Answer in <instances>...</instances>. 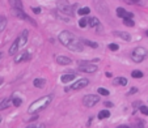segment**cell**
I'll list each match as a JSON object with an SVG mask.
<instances>
[{
    "label": "cell",
    "instance_id": "6da1fadb",
    "mask_svg": "<svg viewBox=\"0 0 148 128\" xmlns=\"http://www.w3.org/2000/svg\"><path fill=\"white\" fill-rule=\"evenodd\" d=\"M59 42L62 43L64 47H67L68 50H71V51L81 52L84 50L83 41L68 30H63L59 34Z\"/></svg>",
    "mask_w": 148,
    "mask_h": 128
},
{
    "label": "cell",
    "instance_id": "7a4b0ae2",
    "mask_svg": "<svg viewBox=\"0 0 148 128\" xmlns=\"http://www.w3.org/2000/svg\"><path fill=\"white\" fill-rule=\"evenodd\" d=\"M51 101H53V95H45V97L40 98V99L34 101L33 103L29 106L28 109V113L29 114H37L40 113L41 110L46 109L50 103H51Z\"/></svg>",
    "mask_w": 148,
    "mask_h": 128
},
{
    "label": "cell",
    "instance_id": "3957f363",
    "mask_svg": "<svg viewBox=\"0 0 148 128\" xmlns=\"http://www.w3.org/2000/svg\"><path fill=\"white\" fill-rule=\"evenodd\" d=\"M28 34H29V31L28 30H24L21 34H20L17 38L15 39V42L12 43V46L9 47V55H12V56H15L17 52L20 51V50L22 49L25 46V43H26V41H28Z\"/></svg>",
    "mask_w": 148,
    "mask_h": 128
},
{
    "label": "cell",
    "instance_id": "277c9868",
    "mask_svg": "<svg viewBox=\"0 0 148 128\" xmlns=\"http://www.w3.org/2000/svg\"><path fill=\"white\" fill-rule=\"evenodd\" d=\"M77 8V4L75 5H71V4H68L67 0H58V9L59 12L63 13V15H67L70 17L75 16V9Z\"/></svg>",
    "mask_w": 148,
    "mask_h": 128
},
{
    "label": "cell",
    "instance_id": "5b68a950",
    "mask_svg": "<svg viewBox=\"0 0 148 128\" xmlns=\"http://www.w3.org/2000/svg\"><path fill=\"white\" fill-rule=\"evenodd\" d=\"M148 55V51L144 49V47H136V49L133 50L131 52V59H133L135 63H142Z\"/></svg>",
    "mask_w": 148,
    "mask_h": 128
},
{
    "label": "cell",
    "instance_id": "8992f818",
    "mask_svg": "<svg viewBox=\"0 0 148 128\" xmlns=\"http://www.w3.org/2000/svg\"><path fill=\"white\" fill-rule=\"evenodd\" d=\"M79 69L85 73H94L97 72L98 67L93 64L92 61H79Z\"/></svg>",
    "mask_w": 148,
    "mask_h": 128
},
{
    "label": "cell",
    "instance_id": "52a82bcc",
    "mask_svg": "<svg viewBox=\"0 0 148 128\" xmlns=\"http://www.w3.org/2000/svg\"><path fill=\"white\" fill-rule=\"evenodd\" d=\"M98 102H100V98H98V95H96V94H86L83 99V103L85 105L86 107H93L98 103Z\"/></svg>",
    "mask_w": 148,
    "mask_h": 128
},
{
    "label": "cell",
    "instance_id": "ba28073f",
    "mask_svg": "<svg viewBox=\"0 0 148 128\" xmlns=\"http://www.w3.org/2000/svg\"><path fill=\"white\" fill-rule=\"evenodd\" d=\"M94 7H96V11L98 13H101V15H106V13H109V8L108 5L105 4V1L104 0H94Z\"/></svg>",
    "mask_w": 148,
    "mask_h": 128
},
{
    "label": "cell",
    "instance_id": "9c48e42d",
    "mask_svg": "<svg viewBox=\"0 0 148 128\" xmlns=\"http://www.w3.org/2000/svg\"><path fill=\"white\" fill-rule=\"evenodd\" d=\"M12 11H13V15H15L16 17L21 18V20H25V21L30 22V24H33V25H35V24H37V22L34 21V20H33V18H31L29 15H26V13H25L24 11H17V9H12Z\"/></svg>",
    "mask_w": 148,
    "mask_h": 128
},
{
    "label": "cell",
    "instance_id": "30bf717a",
    "mask_svg": "<svg viewBox=\"0 0 148 128\" xmlns=\"http://www.w3.org/2000/svg\"><path fill=\"white\" fill-rule=\"evenodd\" d=\"M88 84H89V80L88 79H79L75 81V84L71 86V89H74V90H80V89L85 88Z\"/></svg>",
    "mask_w": 148,
    "mask_h": 128
},
{
    "label": "cell",
    "instance_id": "8fae6325",
    "mask_svg": "<svg viewBox=\"0 0 148 128\" xmlns=\"http://www.w3.org/2000/svg\"><path fill=\"white\" fill-rule=\"evenodd\" d=\"M29 59H30V54L28 51H22V52H19L15 56V63H21V61L29 60Z\"/></svg>",
    "mask_w": 148,
    "mask_h": 128
},
{
    "label": "cell",
    "instance_id": "7c38bea8",
    "mask_svg": "<svg viewBox=\"0 0 148 128\" xmlns=\"http://www.w3.org/2000/svg\"><path fill=\"white\" fill-rule=\"evenodd\" d=\"M117 16H118V17H121V18H133L134 17V13L127 12L125 8L119 7V8H117Z\"/></svg>",
    "mask_w": 148,
    "mask_h": 128
},
{
    "label": "cell",
    "instance_id": "4fadbf2b",
    "mask_svg": "<svg viewBox=\"0 0 148 128\" xmlns=\"http://www.w3.org/2000/svg\"><path fill=\"white\" fill-rule=\"evenodd\" d=\"M56 63L60 64V65H68V64H71L72 60L70 58H67V56H63V55H58L55 58Z\"/></svg>",
    "mask_w": 148,
    "mask_h": 128
},
{
    "label": "cell",
    "instance_id": "5bb4252c",
    "mask_svg": "<svg viewBox=\"0 0 148 128\" xmlns=\"http://www.w3.org/2000/svg\"><path fill=\"white\" fill-rule=\"evenodd\" d=\"M113 35H114V37H119V38H122L123 41H127V42L131 39V35H130L129 33H125V31H119V30L113 31Z\"/></svg>",
    "mask_w": 148,
    "mask_h": 128
},
{
    "label": "cell",
    "instance_id": "9a60e30c",
    "mask_svg": "<svg viewBox=\"0 0 148 128\" xmlns=\"http://www.w3.org/2000/svg\"><path fill=\"white\" fill-rule=\"evenodd\" d=\"M9 4H11V7H12V9L22 11V8H24L22 0H9Z\"/></svg>",
    "mask_w": 148,
    "mask_h": 128
},
{
    "label": "cell",
    "instance_id": "2e32d148",
    "mask_svg": "<svg viewBox=\"0 0 148 128\" xmlns=\"http://www.w3.org/2000/svg\"><path fill=\"white\" fill-rule=\"evenodd\" d=\"M113 84H114V85L126 86L127 85V79H126V77H117V79L113 80Z\"/></svg>",
    "mask_w": 148,
    "mask_h": 128
},
{
    "label": "cell",
    "instance_id": "e0dca14e",
    "mask_svg": "<svg viewBox=\"0 0 148 128\" xmlns=\"http://www.w3.org/2000/svg\"><path fill=\"white\" fill-rule=\"evenodd\" d=\"M12 105V99L11 98H4L1 102H0V110H5Z\"/></svg>",
    "mask_w": 148,
    "mask_h": 128
},
{
    "label": "cell",
    "instance_id": "ac0fdd59",
    "mask_svg": "<svg viewBox=\"0 0 148 128\" xmlns=\"http://www.w3.org/2000/svg\"><path fill=\"white\" fill-rule=\"evenodd\" d=\"M75 75L74 73H66V75H63L62 77H60V81L62 82H70V81H74L75 80Z\"/></svg>",
    "mask_w": 148,
    "mask_h": 128
},
{
    "label": "cell",
    "instance_id": "d6986e66",
    "mask_svg": "<svg viewBox=\"0 0 148 128\" xmlns=\"http://www.w3.org/2000/svg\"><path fill=\"white\" fill-rule=\"evenodd\" d=\"M88 25L90 27H97L100 26V20L97 17H89L88 18Z\"/></svg>",
    "mask_w": 148,
    "mask_h": 128
},
{
    "label": "cell",
    "instance_id": "ffe728a7",
    "mask_svg": "<svg viewBox=\"0 0 148 128\" xmlns=\"http://www.w3.org/2000/svg\"><path fill=\"white\" fill-rule=\"evenodd\" d=\"M33 84H34V86H35V88H43V86H45V84H46V80L45 79H35L33 81Z\"/></svg>",
    "mask_w": 148,
    "mask_h": 128
},
{
    "label": "cell",
    "instance_id": "44dd1931",
    "mask_svg": "<svg viewBox=\"0 0 148 128\" xmlns=\"http://www.w3.org/2000/svg\"><path fill=\"white\" fill-rule=\"evenodd\" d=\"M109 116H110V111H109V110H101V111H100L98 113V119H106V118H109Z\"/></svg>",
    "mask_w": 148,
    "mask_h": 128
},
{
    "label": "cell",
    "instance_id": "7402d4cb",
    "mask_svg": "<svg viewBox=\"0 0 148 128\" xmlns=\"http://www.w3.org/2000/svg\"><path fill=\"white\" fill-rule=\"evenodd\" d=\"M11 99H12V105L15 107H19V106H21V103H22V99L21 98H19V97H11Z\"/></svg>",
    "mask_w": 148,
    "mask_h": 128
},
{
    "label": "cell",
    "instance_id": "603a6c76",
    "mask_svg": "<svg viewBox=\"0 0 148 128\" xmlns=\"http://www.w3.org/2000/svg\"><path fill=\"white\" fill-rule=\"evenodd\" d=\"M89 12H90V9L88 8V7H84V8H80L79 11H77V15H80V16H83V17H85L86 15H89Z\"/></svg>",
    "mask_w": 148,
    "mask_h": 128
},
{
    "label": "cell",
    "instance_id": "cb8c5ba5",
    "mask_svg": "<svg viewBox=\"0 0 148 128\" xmlns=\"http://www.w3.org/2000/svg\"><path fill=\"white\" fill-rule=\"evenodd\" d=\"M83 45L89 46V47H92V49H97V47H98V43L92 42V41H89V39H83Z\"/></svg>",
    "mask_w": 148,
    "mask_h": 128
},
{
    "label": "cell",
    "instance_id": "d4e9b609",
    "mask_svg": "<svg viewBox=\"0 0 148 128\" xmlns=\"http://www.w3.org/2000/svg\"><path fill=\"white\" fill-rule=\"evenodd\" d=\"M131 77H134V79H142V77H143V72H142V71L135 69V71L131 72Z\"/></svg>",
    "mask_w": 148,
    "mask_h": 128
},
{
    "label": "cell",
    "instance_id": "484cf974",
    "mask_svg": "<svg viewBox=\"0 0 148 128\" xmlns=\"http://www.w3.org/2000/svg\"><path fill=\"white\" fill-rule=\"evenodd\" d=\"M7 26V18L4 16H0V31H3Z\"/></svg>",
    "mask_w": 148,
    "mask_h": 128
},
{
    "label": "cell",
    "instance_id": "4316f807",
    "mask_svg": "<svg viewBox=\"0 0 148 128\" xmlns=\"http://www.w3.org/2000/svg\"><path fill=\"white\" fill-rule=\"evenodd\" d=\"M79 26H80V27L88 26V18H86V17H81L80 20H79Z\"/></svg>",
    "mask_w": 148,
    "mask_h": 128
},
{
    "label": "cell",
    "instance_id": "83f0119b",
    "mask_svg": "<svg viewBox=\"0 0 148 128\" xmlns=\"http://www.w3.org/2000/svg\"><path fill=\"white\" fill-rule=\"evenodd\" d=\"M123 24L126 25V26H130V27H133L134 25V21H133V18H123Z\"/></svg>",
    "mask_w": 148,
    "mask_h": 128
},
{
    "label": "cell",
    "instance_id": "f1b7e54d",
    "mask_svg": "<svg viewBox=\"0 0 148 128\" xmlns=\"http://www.w3.org/2000/svg\"><path fill=\"white\" fill-rule=\"evenodd\" d=\"M97 91H98V94H100V95H105V97H108V95H109V90H108V89L98 88V90H97Z\"/></svg>",
    "mask_w": 148,
    "mask_h": 128
},
{
    "label": "cell",
    "instance_id": "f546056e",
    "mask_svg": "<svg viewBox=\"0 0 148 128\" xmlns=\"http://www.w3.org/2000/svg\"><path fill=\"white\" fill-rule=\"evenodd\" d=\"M139 110H140V113H142L143 115H148V107L147 106H143L142 105V106L139 107Z\"/></svg>",
    "mask_w": 148,
    "mask_h": 128
},
{
    "label": "cell",
    "instance_id": "4dcf8cb0",
    "mask_svg": "<svg viewBox=\"0 0 148 128\" xmlns=\"http://www.w3.org/2000/svg\"><path fill=\"white\" fill-rule=\"evenodd\" d=\"M109 49H110L111 51H118V49H119V46H118L117 43H110V45H109Z\"/></svg>",
    "mask_w": 148,
    "mask_h": 128
},
{
    "label": "cell",
    "instance_id": "1f68e13d",
    "mask_svg": "<svg viewBox=\"0 0 148 128\" xmlns=\"http://www.w3.org/2000/svg\"><path fill=\"white\" fill-rule=\"evenodd\" d=\"M136 91H138V88H135V86H134V88H131V89L129 90L127 95H131V94H134V93H136Z\"/></svg>",
    "mask_w": 148,
    "mask_h": 128
},
{
    "label": "cell",
    "instance_id": "d6a6232c",
    "mask_svg": "<svg viewBox=\"0 0 148 128\" xmlns=\"http://www.w3.org/2000/svg\"><path fill=\"white\" fill-rule=\"evenodd\" d=\"M143 127H144V123L140 122V120L138 123H135V128H143Z\"/></svg>",
    "mask_w": 148,
    "mask_h": 128
},
{
    "label": "cell",
    "instance_id": "836d02e7",
    "mask_svg": "<svg viewBox=\"0 0 148 128\" xmlns=\"http://www.w3.org/2000/svg\"><path fill=\"white\" fill-rule=\"evenodd\" d=\"M29 128H45V124H35V125H31Z\"/></svg>",
    "mask_w": 148,
    "mask_h": 128
},
{
    "label": "cell",
    "instance_id": "e575fe53",
    "mask_svg": "<svg viewBox=\"0 0 148 128\" xmlns=\"http://www.w3.org/2000/svg\"><path fill=\"white\" fill-rule=\"evenodd\" d=\"M125 1H127V3H130V4H135V3H139V0H125Z\"/></svg>",
    "mask_w": 148,
    "mask_h": 128
},
{
    "label": "cell",
    "instance_id": "d590c367",
    "mask_svg": "<svg viewBox=\"0 0 148 128\" xmlns=\"http://www.w3.org/2000/svg\"><path fill=\"white\" fill-rule=\"evenodd\" d=\"M31 11H33L34 13H40L41 12V8H33V7H31Z\"/></svg>",
    "mask_w": 148,
    "mask_h": 128
},
{
    "label": "cell",
    "instance_id": "8d00e7d4",
    "mask_svg": "<svg viewBox=\"0 0 148 128\" xmlns=\"http://www.w3.org/2000/svg\"><path fill=\"white\" fill-rule=\"evenodd\" d=\"M133 106H134V107H136V106H139V107H140V106H142V102H134V103H133Z\"/></svg>",
    "mask_w": 148,
    "mask_h": 128
},
{
    "label": "cell",
    "instance_id": "74e56055",
    "mask_svg": "<svg viewBox=\"0 0 148 128\" xmlns=\"http://www.w3.org/2000/svg\"><path fill=\"white\" fill-rule=\"evenodd\" d=\"M105 106L106 107H113V103H111V102H105Z\"/></svg>",
    "mask_w": 148,
    "mask_h": 128
},
{
    "label": "cell",
    "instance_id": "f35d334b",
    "mask_svg": "<svg viewBox=\"0 0 148 128\" xmlns=\"http://www.w3.org/2000/svg\"><path fill=\"white\" fill-rule=\"evenodd\" d=\"M117 128H130L129 125H119V127H117Z\"/></svg>",
    "mask_w": 148,
    "mask_h": 128
},
{
    "label": "cell",
    "instance_id": "ab89813d",
    "mask_svg": "<svg viewBox=\"0 0 148 128\" xmlns=\"http://www.w3.org/2000/svg\"><path fill=\"white\" fill-rule=\"evenodd\" d=\"M3 82H4V79H3V77H0V85H1Z\"/></svg>",
    "mask_w": 148,
    "mask_h": 128
},
{
    "label": "cell",
    "instance_id": "60d3db41",
    "mask_svg": "<svg viewBox=\"0 0 148 128\" xmlns=\"http://www.w3.org/2000/svg\"><path fill=\"white\" fill-rule=\"evenodd\" d=\"M1 58H3V52L0 51V60H1Z\"/></svg>",
    "mask_w": 148,
    "mask_h": 128
},
{
    "label": "cell",
    "instance_id": "b9f144b4",
    "mask_svg": "<svg viewBox=\"0 0 148 128\" xmlns=\"http://www.w3.org/2000/svg\"><path fill=\"white\" fill-rule=\"evenodd\" d=\"M145 35H147V37H148V30H147V31H145Z\"/></svg>",
    "mask_w": 148,
    "mask_h": 128
},
{
    "label": "cell",
    "instance_id": "7bdbcfd3",
    "mask_svg": "<svg viewBox=\"0 0 148 128\" xmlns=\"http://www.w3.org/2000/svg\"><path fill=\"white\" fill-rule=\"evenodd\" d=\"M0 122H1V116H0Z\"/></svg>",
    "mask_w": 148,
    "mask_h": 128
}]
</instances>
